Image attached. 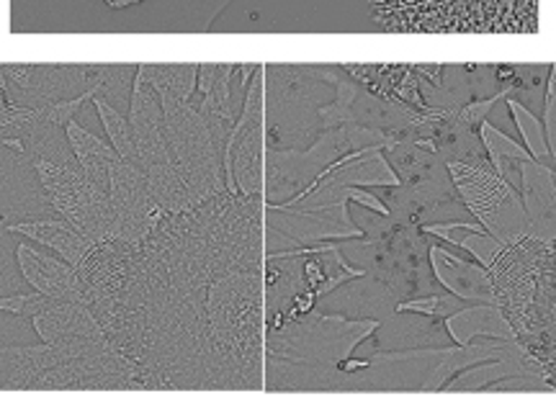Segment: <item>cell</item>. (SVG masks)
<instances>
[{
	"label": "cell",
	"mask_w": 556,
	"mask_h": 409,
	"mask_svg": "<svg viewBox=\"0 0 556 409\" xmlns=\"http://www.w3.org/2000/svg\"><path fill=\"white\" fill-rule=\"evenodd\" d=\"M157 99L163 106V131L173 163L191 196L197 204H204L225 193V148L235 124L208 119L193 101H180L168 93H157Z\"/></svg>",
	"instance_id": "3957f363"
},
{
	"label": "cell",
	"mask_w": 556,
	"mask_h": 409,
	"mask_svg": "<svg viewBox=\"0 0 556 409\" xmlns=\"http://www.w3.org/2000/svg\"><path fill=\"white\" fill-rule=\"evenodd\" d=\"M9 232L24 234L26 240L37 242L41 247H50L60 255L62 260H67L73 268H83L86 260L93 255V250L99 247L93 240H88L86 234H80L73 225H67L65 219H34V221H16V225L5 227Z\"/></svg>",
	"instance_id": "2e32d148"
},
{
	"label": "cell",
	"mask_w": 556,
	"mask_h": 409,
	"mask_svg": "<svg viewBox=\"0 0 556 409\" xmlns=\"http://www.w3.org/2000/svg\"><path fill=\"white\" fill-rule=\"evenodd\" d=\"M384 155L394 172H397L402 183H415V180L430 178L435 172L448 170V163L441 155L430 152L420 144L407 140H389L384 148Z\"/></svg>",
	"instance_id": "ffe728a7"
},
{
	"label": "cell",
	"mask_w": 556,
	"mask_h": 409,
	"mask_svg": "<svg viewBox=\"0 0 556 409\" xmlns=\"http://www.w3.org/2000/svg\"><path fill=\"white\" fill-rule=\"evenodd\" d=\"M263 268L266 199L225 191L139 245H99L78 273L93 302L127 294V330L111 340L144 389H263Z\"/></svg>",
	"instance_id": "6da1fadb"
},
{
	"label": "cell",
	"mask_w": 556,
	"mask_h": 409,
	"mask_svg": "<svg viewBox=\"0 0 556 409\" xmlns=\"http://www.w3.org/2000/svg\"><path fill=\"white\" fill-rule=\"evenodd\" d=\"M448 172L458 199L492 238L507 245L531 234V219H528L523 199L500 176L490 157H454L448 161Z\"/></svg>",
	"instance_id": "5b68a950"
},
{
	"label": "cell",
	"mask_w": 556,
	"mask_h": 409,
	"mask_svg": "<svg viewBox=\"0 0 556 409\" xmlns=\"http://www.w3.org/2000/svg\"><path fill=\"white\" fill-rule=\"evenodd\" d=\"M554 78H556V65H554Z\"/></svg>",
	"instance_id": "4316f807"
},
{
	"label": "cell",
	"mask_w": 556,
	"mask_h": 409,
	"mask_svg": "<svg viewBox=\"0 0 556 409\" xmlns=\"http://www.w3.org/2000/svg\"><path fill=\"white\" fill-rule=\"evenodd\" d=\"M103 3H106L109 9L122 11V9H129V5H139V3H144V0H103Z\"/></svg>",
	"instance_id": "484cf974"
},
{
	"label": "cell",
	"mask_w": 556,
	"mask_h": 409,
	"mask_svg": "<svg viewBox=\"0 0 556 409\" xmlns=\"http://www.w3.org/2000/svg\"><path fill=\"white\" fill-rule=\"evenodd\" d=\"M41 191L54 212L96 245L116 242V219L109 193L96 189L80 170L78 161H47L31 157Z\"/></svg>",
	"instance_id": "8992f818"
},
{
	"label": "cell",
	"mask_w": 556,
	"mask_h": 409,
	"mask_svg": "<svg viewBox=\"0 0 556 409\" xmlns=\"http://www.w3.org/2000/svg\"><path fill=\"white\" fill-rule=\"evenodd\" d=\"M319 178H328L332 183L340 186H381V189H394L402 180L397 172H394L392 165H389L384 148H368L351 152V155H343L328 168L323 170Z\"/></svg>",
	"instance_id": "e0dca14e"
},
{
	"label": "cell",
	"mask_w": 556,
	"mask_h": 409,
	"mask_svg": "<svg viewBox=\"0 0 556 409\" xmlns=\"http://www.w3.org/2000/svg\"><path fill=\"white\" fill-rule=\"evenodd\" d=\"M137 71L157 93L176 95L180 101H191L197 93L199 65H139Z\"/></svg>",
	"instance_id": "44dd1931"
},
{
	"label": "cell",
	"mask_w": 556,
	"mask_h": 409,
	"mask_svg": "<svg viewBox=\"0 0 556 409\" xmlns=\"http://www.w3.org/2000/svg\"><path fill=\"white\" fill-rule=\"evenodd\" d=\"M31 324L41 343L67 350L75 358L114 348V340L88 304L50 302L39 315L31 317Z\"/></svg>",
	"instance_id": "30bf717a"
},
{
	"label": "cell",
	"mask_w": 556,
	"mask_h": 409,
	"mask_svg": "<svg viewBox=\"0 0 556 409\" xmlns=\"http://www.w3.org/2000/svg\"><path fill=\"white\" fill-rule=\"evenodd\" d=\"M266 225L299 247L364 238V227L353 221L348 201H332L323 206H289L266 201Z\"/></svg>",
	"instance_id": "9c48e42d"
},
{
	"label": "cell",
	"mask_w": 556,
	"mask_h": 409,
	"mask_svg": "<svg viewBox=\"0 0 556 409\" xmlns=\"http://www.w3.org/2000/svg\"><path fill=\"white\" fill-rule=\"evenodd\" d=\"M266 65L250 78L245 103L225 148V186L229 193L263 199L266 193Z\"/></svg>",
	"instance_id": "52a82bcc"
},
{
	"label": "cell",
	"mask_w": 556,
	"mask_h": 409,
	"mask_svg": "<svg viewBox=\"0 0 556 409\" xmlns=\"http://www.w3.org/2000/svg\"><path fill=\"white\" fill-rule=\"evenodd\" d=\"M90 101H93L96 114H99L111 148L119 152L124 161H131V155H135V137H131V124L127 116H124L122 111L114 106V103H109L99 93H93V99Z\"/></svg>",
	"instance_id": "603a6c76"
},
{
	"label": "cell",
	"mask_w": 556,
	"mask_h": 409,
	"mask_svg": "<svg viewBox=\"0 0 556 409\" xmlns=\"http://www.w3.org/2000/svg\"><path fill=\"white\" fill-rule=\"evenodd\" d=\"M9 80V103L24 108H45L88 93V65H0Z\"/></svg>",
	"instance_id": "8fae6325"
},
{
	"label": "cell",
	"mask_w": 556,
	"mask_h": 409,
	"mask_svg": "<svg viewBox=\"0 0 556 409\" xmlns=\"http://www.w3.org/2000/svg\"><path fill=\"white\" fill-rule=\"evenodd\" d=\"M520 199L531 219V238L554 240L556 238V176L546 165L528 161L523 165V183Z\"/></svg>",
	"instance_id": "9a60e30c"
},
{
	"label": "cell",
	"mask_w": 556,
	"mask_h": 409,
	"mask_svg": "<svg viewBox=\"0 0 556 409\" xmlns=\"http://www.w3.org/2000/svg\"><path fill=\"white\" fill-rule=\"evenodd\" d=\"M340 294H328L330 299H319V309H336L338 315L353 317V320H379L384 322L397 311L400 299L392 294L387 283H381L374 276H358V279L345 281Z\"/></svg>",
	"instance_id": "5bb4252c"
},
{
	"label": "cell",
	"mask_w": 556,
	"mask_h": 409,
	"mask_svg": "<svg viewBox=\"0 0 556 409\" xmlns=\"http://www.w3.org/2000/svg\"><path fill=\"white\" fill-rule=\"evenodd\" d=\"M18 270L26 283L39 294H45L52 302H78L93 304L88 281L78 273V268L70 266L67 260L52 258V255L41 253V250L21 242L16 245Z\"/></svg>",
	"instance_id": "7c38bea8"
},
{
	"label": "cell",
	"mask_w": 556,
	"mask_h": 409,
	"mask_svg": "<svg viewBox=\"0 0 556 409\" xmlns=\"http://www.w3.org/2000/svg\"><path fill=\"white\" fill-rule=\"evenodd\" d=\"M50 302L52 299H47L39 291H31V294H9L0 296V311H9V315L16 317H29L31 320V317L39 315Z\"/></svg>",
	"instance_id": "d4e9b609"
},
{
	"label": "cell",
	"mask_w": 556,
	"mask_h": 409,
	"mask_svg": "<svg viewBox=\"0 0 556 409\" xmlns=\"http://www.w3.org/2000/svg\"><path fill=\"white\" fill-rule=\"evenodd\" d=\"M516 340L539 363L541 376L556 392V238L544 242L536 270V289L513 328Z\"/></svg>",
	"instance_id": "ba28073f"
},
{
	"label": "cell",
	"mask_w": 556,
	"mask_h": 409,
	"mask_svg": "<svg viewBox=\"0 0 556 409\" xmlns=\"http://www.w3.org/2000/svg\"><path fill=\"white\" fill-rule=\"evenodd\" d=\"M467 307V302L458 299L454 294H441V291H435V294H428V296H415V299H407V302H400L397 304V311H409V315H426V317H433V320H441L446 322V317L456 315L458 309Z\"/></svg>",
	"instance_id": "cb8c5ba5"
},
{
	"label": "cell",
	"mask_w": 556,
	"mask_h": 409,
	"mask_svg": "<svg viewBox=\"0 0 556 409\" xmlns=\"http://www.w3.org/2000/svg\"><path fill=\"white\" fill-rule=\"evenodd\" d=\"M430 268L438 286H443L448 294L458 296L467 304H497L495 291H492L490 273L482 263H469L451 250L441 245H430Z\"/></svg>",
	"instance_id": "4fadbf2b"
},
{
	"label": "cell",
	"mask_w": 556,
	"mask_h": 409,
	"mask_svg": "<svg viewBox=\"0 0 556 409\" xmlns=\"http://www.w3.org/2000/svg\"><path fill=\"white\" fill-rule=\"evenodd\" d=\"M479 140H482L486 157H490V163L495 165L500 176H503L507 183L520 193V183H523V165L528 161H533L531 152H528L523 144H518V140L507 137L503 129L492 127L490 122H484L482 127H479Z\"/></svg>",
	"instance_id": "d6986e66"
},
{
	"label": "cell",
	"mask_w": 556,
	"mask_h": 409,
	"mask_svg": "<svg viewBox=\"0 0 556 409\" xmlns=\"http://www.w3.org/2000/svg\"><path fill=\"white\" fill-rule=\"evenodd\" d=\"M446 332L456 345H469L475 340H516L510 322L505 320L503 309L497 304H467L456 315L446 317Z\"/></svg>",
	"instance_id": "ac0fdd59"
},
{
	"label": "cell",
	"mask_w": 556,
	"mask_h": 409,
	"mask_svg": "<svg viewBox=\"0 0 556 409\" xmlns=\"http://www.w3.org/2000/svg\"><path fill=\"white\" fill-rule=\"evenodd\" d=\"M338 65H266L268 148L307 150L323 131L319 108L336 99Z\"/></svg>",
	"instance_id": "7a4b0ae2"
},
{
	"label": "cell",
	"mask_w": 556,
	"mask_h": 409,
	"mask_svg": "<svg viewBox=\"0 0 556 409\" xmlns=\"http://www.w3.org/2000/svg\"><path fill=\"white\" fill-rule=\"evenodd\" d=\"M379 324V320H353L315 307L266 328V358L332 369L351 358L364 340L377 335Z\"/></svg>",
	"instance_id": "277c9868"
},
{
	"label": "cell",
	"mask_w": 556,
	"mask_h": 409,
	"mask_svg": "<svg viewBox=\"0 0 556 409\" xmlns=\"http://www.w3.org/2000/svg\"><path fill=\"white\" fill-rule=\"evenodd\" d=\"M137 65H88V80L93 93H99L109 103L131 99Z\"/></svg>",
	"instance_id": "7402d4cb"
}]
</instances>
